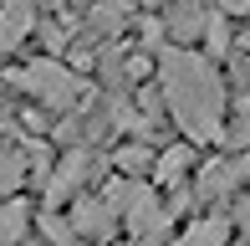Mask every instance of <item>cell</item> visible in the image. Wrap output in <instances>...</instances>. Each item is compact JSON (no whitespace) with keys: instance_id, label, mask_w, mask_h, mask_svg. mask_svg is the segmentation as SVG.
Instances as JSON below:
<instances>
[{"instance_id":"cell-1","label":"cell","mask_w":250,"mask_h":246,"mask_svg":"<svg viewBox=\"0 0 250 246\" xmlns=\"http://www.w3.org/2000/svg\"><path fill=\"white\" fill-rule=\"evenodd\" d=\"M158 82H164V108L189 144H214L225 139V82L204 57L184 47H168L158 57Z\"/></svg>"},{"instance_id":"cell-2","label":"cell","mask_w":250,"mask_h":246,"mask_svg":"<svg viewBox=\"0 0 250 246\" xmlns=\"http://www.w3.org/2000/svg\"><path fill=\"white\" fill-rule=\"evenodd\" d=\"M16 82L26 87V93L36 98L41 108H51V113H72V108L82 103V77H77L66 62H56V57H36V62H26V72H21Z\"/></svg>"},{"instance_id":"cell-3","label":"cell","mask_w":250,"mask_h":246,"mask_svg":"<svg viewBox=\"0 0 250 246\" xmlns=\"http://www.w3.org/2000/svg\"><path fill=\"white\" fill-rule=\"evenodd\" d=\"M92 170H97V159H92L87 144L66 149L62 159L51 164V174H46V210H56L62 200H72V195H82V185L92 180Z\"/></svg>"},{"instance_id":"cell-4","label":"cell","mask_w":250,"mask_h":246,"mask_svg":"<svg viewBox=\"0 0 250 246\" xmlns=\"http://www.w3.org/2000/svg\"><path fill=\"white\" fill-rule=\"evenodd\" d=\"M72 226H77V236H82V241H107L112 231L123 226V210L112 205L107 195H77Z\"/></svg>"},{"instance_id":"cell-5","label":"cell","mask_w":250,"mask_h":246,"mask_svg":"<svg viewBox=\"0 0 250 246\" xmlns=\"http://www.w3.org/2000/svg\"><path fill=\"white\" fill-rule=\"evenodd\" d=\"M31 26H36V5L31 0H0V57H10L31 36Z\"/></svg>"},{"instance_id":"cell-6","label":"cell","mask_w":250,"mask_h":246,"mask_svg":"<svg viewBox=\"0 0 250 246\" xmlns=\"http://www.w3.org/2000/svg\"><path fill=\"white\" fill-rule=\"evenodd\" d=\"M174 246H230V221L225 216H199L179 231Z\"/></svg>"},{"instance_id":"cell-7","label":"cell","mask_w":250,"mask_h":246,"mask_svg":"<svg viewBox=\"0 0 250 246\" xmlns=\"http://www.w3.org/2000/svg\"><path fill=\"white\" fill-rule=\"evenodd\" d=\"M153 164H158V170H153V180L179 190V185L189 180V170H194V144H174V149H164Z\"/></svg>"},{"instance_id":"cell-8","label":"cell","mask_w":250,"mask_h":246,"mask_svg":"<svg viewBox=\"0 0 250 246\" xmlns=\"http://www.w3.org/2000/svg\"><path fill=\"white\" fill-rule=\"evenodd\" d=\"M204 26H209V10L189 5V0H179V5L168 10V36H174V41H199Z\"/></svg>"},{"instance_id":"cell-9","label":"cell","mask_w":250,"mask_h":246,"mask_svg":"<svg viewBox=\"0 0 250 246\" xmlns=\"http://www.w3.org/2000/svg\"><path fill=\"white\" fill-rule=\"evenodd\" d=\"M26 231H31V210H26V200H0V246H21L26 241Z\"/></svg>"},{"instance_id":"cell-10","label":"cell","mask_w":250,"mask_h":246,"mask_svg":"<svg viewBox=\"0 0 250 246\" xmlns=\"http://www.w3.org/2000/svg\"><path fill=\"white\" fill-rule=\"evenodd\" d=\"M31 180V159H26V149H0V200H10L21 185Z\"/></svg>"},{"instance_id":"cell-11","label":"cell","mask_w":250,"mask_h":246,"mask_svg":"<svg viewBox=\"0 0 250 246\" xmlns=\"http://www.w3.org/2000/svg\"><path fill=\"white\" fill-rule=\"evenodd\" d=\"M153 159H158V154H153L143 139H138V144H123V149H112V164H118V174H128V180H138Z\"/></svg>"},{"instance_id":"cell-12","label":"cell","mask_w":250,"mask_h":246,"mask_svg":"<svg viewBox=\"0 0 250 246\" xmlns=\"http://www.w3.org/2000/svg\"><path fill=\"white\" fill-rule=\"evenodd\" d=\"M204 47H209V57H225V51H230V26H225V10H209V26H204Z\"/></svg>"},{"instance_id":"cell-13","label":"cell","mask_w":250,"mask_h":246,"mask_svg":"<svg viewBox=\"0 0 250 246\" xmlns=\"http://www.w3.org/2000/svg\"><path fill=\"white\" fill-rule=\"evenodd\" d=\"M225 144H235V149H250V118H240L235 128H225Z\"/></svg>"},{"instance_id":"cell-14","label":"cell","mask_w":250,"mask_h":246,"mask_svg":"<svg viewBox=\"0 0 250 246\" xmlns=\"http://www.w3.org/2000/svg\"><path fill=\"white\" fill-rule=\"evenodd\" d=\"M0 128H5V82H0Z\"/></svg>"},{"instance_id":"cell-15","label":"cell","mask_w":250,"mask_h":246,"mask_svg":"<svg viewBox=\"0 0 250 246\" xmlns=\"http://www.w3.org/2000/svg\"><path fill=\"white\" fill-rule=\"evenodd\" d=\"M245 236H250V210H245Z\"/></svg>"},{"instance_id":"cell-16","label":"cell","mask_w":250,"mask_h":246,"mask_svg":"<svg viewBox=\"0 0 250 246\" xmlns=\"http://www.w3.org/2000/svg\"><path fill=\"white\" fill-rule=\"evenodd\" d=\"M245 47H250V26H245Z\"/></svg>"}]
</instances>
